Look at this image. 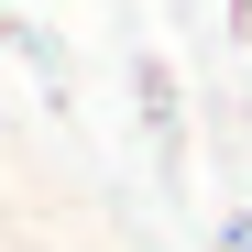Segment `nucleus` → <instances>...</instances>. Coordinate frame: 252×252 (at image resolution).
Returning <instances> with one entry per match:
<instances>
[]
</instances>
